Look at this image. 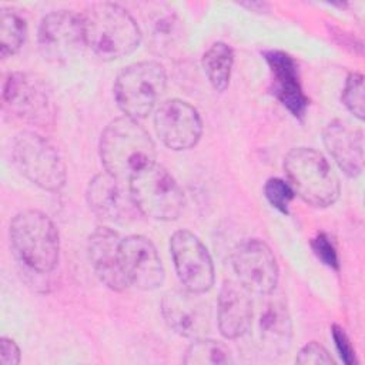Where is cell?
Masks as SVG:
<instances>
[{
	"instance_id": "6da1fadb",
	"label": "cell",
	"mask_w": 365,
	"mask_h": 365,
	"mask_svg": "<svg viewBox=\"0 0 365 365\" xmlns=\"http://www.w3.org/2000/svg\"><path fill=\"white\" fill-rule=\"evenodd\" d=\"M100 158L104 170L123 180L155 163V145L145 128L128 115L107 124L100 138Z\"/></svg>"
},
{
	"instance_id": "7a4b0ae2",
	"label": "cell",
	"mask_w": 365,
	"mask_h": 365,
	"mask_svg": "<svg viewBox=\"0 0 365 365\" xmlns=\"http://www.w3.org/2000/svg\"><path fill=\"white\" fill-rule=\"evenodd\" d=\"M86 44L103 60L131 54L143 33L133 16L115 3H94L81 14Z\"/></svg>"
},
{
	"instance_id": "3957f363",
	"label": "cell",
	"mask_w": 365,
	"mask_h": 365,
	"mask_svg": "<svg viewBox=\"0 0 365 365\" xmlns=\"http://www.w3.org/2000/svg\"><path fill=\"white\" fill-rule=\"evenodd\" d=\"M9 232L11 248L26 267L40 274L56 268L60 240L48 215L37 210L21 211L11 220Z\"/></svg>"
},
{
	"instance_id": "277c9868",
	"label": "cell",
	"mask_w": 365,
	"mask_h": 365,
	"mask_svg": "<svg viewBox=\"0 0 365 365\" xmlns=\"http://www.w3.org/2000/svg\"><path fill=\"white\" fill-rule=\"evenodd\" d=\"M284 170L294 192L307 204L328 207L338 200L339 180L319 151L309 147L292 148L285 155Z\"/></svg>"
},
{
	"instance_id": "5b68a950",
	"label": "cell",
	"mask_w": 365,
	"mask_h": 365,
	"mask_svg": "<svg viewBox=\"0 0 365 365\" xmlns=\"http://www.w3.org/2000/svg\"><path fill=\"white\" fill-rule=\"evenodd\" d=\"M128 187L137 211L154 220H175L184 208V195L178 182L157 163L137 171L130 178Z\"/></svg>"
},
{
	"instance_id": "8992f818",
	"label": "cell",
	"mask_w": 365,
	"mask_h": 365,
	"mask_svg": "<svg viewBox=\"0 0 365 365\" xmlns=\"http://www.w3.org/2000/svg\"><path fill=\"white\" fill-rule=\"evenodd\" d=\"M11 157L17 170L33 184L58 191L66 184V165L58 150L34 131H21L13 138Z\"/></svg>"
},
{
	"instance_id": "52a82bcc",
	"label": "cell",
	"mask_w": 365,
	"mask_h": 365,
	"mask_svg": "<svg viewBox=\"0 0 365 365\" xmlns=\"http://www.w3.org/2000/svg\"><path fill=\"white\" fill-rule=\"evenodd\" d=\"M165 83V70L160 63L138 61L127 66L117 76L114 97L124 115L138 120L153 111Z\"/></svg>"
},
{
	"instance_id": "ba28073f",
	"label": "cell",
	"mask_w": 365,
	"mask_h": 365,
	"mask_svg": "<svg viewBox=\"0 0 365 365\" xmlns=\"http://www.w3.org/2000/svg\"><path fill=\"white\" fill-rule=\"evenodd\" d=\"M4 107L17 118L46 127L54 123V104L47 83L31 73H10L3 84Z\"/></svg>"
},
{
	"instance_id": "9c48e42d",
	"label": "cell",
	"mask_w": 365,
	"mask_h": 365,
	"mask_svg": "<svg viewBox=\"0 0 365 365\" xmlns=\"http://www.w3.org/2000/svg\"><path fill=\"white\" fill-rule=\"evenodd\" d=\"M37 40L43 57L56 64L70 61L87 47L81 16L68 10L44 16L38 26Z\"/></svg>"
},
{
	"instance_id": "30bf717a",
	"label": "cell",
	"mask_w": 365,
	"mask_h": 365,
	"mask_svg": "<svg viewBox=\"0 0 365 365\" xmlns=\"http://www.w3.org/2000/svg\"><path fill=\"white\" fill-rule=\"evenodd\" d=\"M170 251L180 282L184 288L204 294L214 285V265L207 247L187 230L175 231L170 238Z\"/></svg>"
},
{
	"instance_id": "8fae6325",
	"label": "cell",
	"mask_w": 365,
	"mask_h": 365,
	"mask_svg": "<svg viewBox=\"0 0 365 365\" xmlns=\"http://www.w3.org/2000/svg\"><path fill=\"white\" fill-rule=\"evenodd\" d=\"M232 269L238 282L251 294L269 295L278 284L277 258L261 240H247L234 250Z\"/></svg>"
},
{
	"instance_id": "7c38bea8",
	"label": "cell",
	"mask_w": 365,
	"mask_h": 365,
	"mask_svg": "<svg viewBox=\"0 0 365 365\" xmlns=\"http://www.w3.org/2000/svg\"><path fill=\"white\" fill-rule=\"evenodd\" d=\"M154 127L163 144L175 151L192 148L202 134L198 111L178 98L167 100L155 110Z\"/></svg>"
},
{
	"instance_id": "4fadbf2b",
	"label": "cell",
	"mask_w": 365,
	"mask_h": 365,
	"mask_svg": "<svg viewBox=\"0 0 365 365\" xmlns=\"http://www.w3.org/2000/svg\"><path fill=\"white\" fill-rule=\"evenodd\" d=\"M201 295L184 288L168 291L161 299L167 325L184 338H204L210 331V308Z\"/></svg>"
},
{
	"instance_id": "5bb4252c",
	"label": "cell",
	"mask_w": 365,
	"mask_h": 365,
	"mask_svg": "<svg viewBox=\"0 0 365 365\" xmlns=\"http://www.w3.org/2000/svg\"><path fill=\"white\" fill-rule=\"evenodd\" d=\"M120 258L128 287L153 291L164 282V267L154 244L143 235L121 238Z\"/></svg>"
},
{
	"instance_id": "9a60e30c",
	"label": "cell",
	"mask_w": 365,
	"mask_h": 365,
	"mask_svg": "<svg viewBox=\"0 0 365 365\" xmlns=\"http://www.w3.org/2000/svg\"><path fill=\"white\" fill-rule=\"evenodd\" d=\"M87 202L90 210L101 220L123 222L137 211L128 182L108 174H97L87 187Z\"/></svg>"
},
{
	"instance_id": "2e32d148",
	"label": "cell",
	"mask_w": 365,
	"mask_h": 365,
	"mask_svg": "<svg viewBox=\"0 0 365 365\" xmlns=\"http://www.w3.org/2000/svg\"><path fill=\"white\" fill-rule=\"evenodd\" d=\"M121 238L108 227H98L88 238V258L98 279L113 291L128 288L120 258Z\"/></svg>"
},
{
	"instance_id": "e0dca14e",
	"label": "cell",
	"mask_w": 365,
	"mask_h": 365,
	"mask_svg": "<svg viewBox=\"0 0 365 365\" xmlns=\"http://www.w3.org/2000/svg\"><path fill=\"white\" fill-rule=\"evenodd\" d=\"M324 144L348 177H358L364 170V133L346 120L331 121L322 135Z\"/></svg>"
},
{
	"instance_id": "ac0fdd59",
	"label": "cell",
	"mask_w": 365,
	"mask_h": 365,
	"mask_svg": "<svg viewBox=\"0 0 365 365\" xmlns=\"http://www.w3.org/2000/svg\"><path fill=\"white\" fill-rule=\"evenodd\" d=\"M240 282L225 281L220 289L217 304L218 328L222 336L237 339L248 332L252 324V302Z\"/></svg>"
},
{
	"instance_id": "d6986e66",
	"label": "cell",
	"mask_w": 365,
	"mask_h": 365,
	"mask_svg": "<svg viewBox=\"0 0 365 365\" xmlns=\"http://www.w3.org/2000/svg\"><path fill=\"white\" fill-rule=\"evenodd\" d=\"M264 56L272 76V93L294 117H304L308 98L299 84L294 58L279 50L265 51Z\"/></svg>"
},
{
	"instance_id": "ffe728a7",
	"label": "cell",
	"mask_w": 365,
	"mask_h": 365,
	"mask_svg": "<svg viewBox=\"0 0 365 365\" xmlns=\"http://www.w3.org/2000/svg\"><path fill=\"white\" fill-rule=\"evenodd\" d=\"M292 325L284 301L274 298L267 302L259 318V338L262 348L271 356L282 355L291 344Z\"/></svg>"
},
{
	"instance_id": "44dd1931",
	"label": "cell",
	"mask_w": 365,
	"mask_h": 365,
	"mask_svg": "<svg viewBox=\"0 0 365 365\" xmlns=\"http://www.w3.org/2000/svg\"><path fill=\"white\" fill-rule=\"evenodd\" d=\"M232 63L234 53L227 43L217 41L204 53L202 68L208 81L217 91H224L228 87Z\"/></svg>"
},
{
	"instance_id": "7402d4cb",
	"label": "cell",
	"mask_w": 365,
	"mask_h": 365,
	"mask_svg": "<svg viewBox=\"0 0 365 365\" xmlns=\"http://www.w3.org/2000/svg\"><path fill=\"white\" fill-rule=\"evenodd\" d=\"M182 362L188 365H222L231 364L232 355L228 346L222 342L204 336L192 339V344L185 351Z\"/></svg>"
},
{
	"instance_id": "603a6c76",
	"label": "cell",
	"mask_w": 365,
	"mask_h": 365,
	"mask_svg": "<svg viewBox=\"0 0 365 365\" xmlns=\"http://www.w3.org/2000/svg\"><path fill=\"white\" fill-rule=\"evenodd\" d=\"M26 21L16 11L3 9L0 13V54L3 58L16 54L24 44Z\"/></svg>"
},
{
	"instance_id": "cb8c5ba5",
	"label": "cell",
	"mask_w": 365,
	"mask_h": 365,
	"mask_svg": "<svg viewBox=\"0 0 365 365\" xmlns=\"http://www.w3.org/2000/svg\"><path fill=\"white\" fill-rule=\"evenodd\" d=\"M178 19L174 13L158 11L147 23L151 47L158 51H167L178 37Z\"/></svg>"
},
{
	"instance_id": "d4e9b609",
	"label": "cell",
	"mask_w": 365,
	"mask_h": 365,
	"mask_svg": "<svg viewBox=\"0 0 365 365\" xmlns=\"http://www.w3.org/2000/svg\"><path fill=\"white\" fill-rule=\"evenodd\" d=\"M342 103L359 121L365 115L364 77L361 73H349L342 90Z\"/></svg>"
},
{
	"instance_id": "484cf974",
	"label": "cell",
	"mask_w": 365,
	"mask_h": 365,
	"mask_svg": "<svg viewBox=\"0 0 365 365\" xmlns=\"http://www.w3.org/2000/svg\"><path fill=\"white\" fill-rule=\"evenodd\" d=\"M264 195L274 208L287 214L288 205L292 201L295 192L289 182H285L281 178H269L264 185Z\"/></svg>"
},
{
	"instance_id": "4316f807",
	"label": "cell",
	"mask_w": 365,
	"mask_h": 365,
	"mask_svg": "<svg viewBox=\"0 0 365 365\" xmlns=\"http://www.w3.org/2000/svg\"><path fill=\"white\" fill-rule=\"evenodd\" d=\"M295 362L299 365H334L335 364L331 354L321 344L315 341L308 342L299 349L295 358Z\"/></svg>"
},
{
	"instance_id": "83f0119b",
	"label": "cell",
	"mask_w": 365,
	"mask_h": 365,
	"mask_svg": "<svg viewBox=\"0 0 365 365\" xmlns=\"http://www.w3.org/2000/svg\"><path fill=\"white\" fill-rule=\"evenodd\" d=\"M311 247L314 250V254L318 257V259L322 261V264L334 269L339 268V259H338L335 245L327 234L324 232L317 234V237L311 242Z\"/></svg>"
},
{
	"instance_id": "f1b7e54d",
	"label": "cell",
	"mask_w": 365,
	"mask_h": 365,
	"mask_svg": "<svg viewBox=\"0 0 365 365\" xmlns=\"http://www.w3.org/2000/svg\"><path fill=\"white\" fill-rule=\"evenodd\" d=\"M332 338L336 346V351L339 354V356L342 358V361L348 365L355 362V352L354 348L349 342L348 335L345 334L344 328H341L339 325H332Z\"/></svg>"
},
{
	"instance_id": "f546056e",
	"label": "cell",
	"mask_w": 365,
	"mask_h": 365,
	"mask_svg": "<svg viewBox=\"0 0 365 365\" xmlns=\"http://www.w3.org/2000/svg\"><path fill=\"white\" fill-rule=\"evenodd\" d=\"M20 362V349L17 344L3 336L0 339V364L1 365H17Z\"/></svg>"
}]
</instances>
